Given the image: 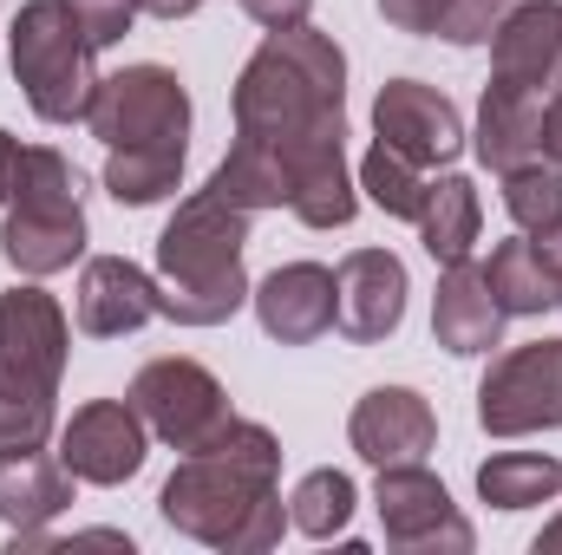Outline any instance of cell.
I'll list each match as a JSON object with an SVG mask.
<instances>
[{
    "label": "cell",
    "mask_w": 562,
    "mask_h": 555,
    "mask_svg": "<svg viewBox=\"0 0 562 555\" xmlns=\"http://www.w3.org/2000/svg\"><path fill=\"white\" fill-rule=\"evenodd\" d=\"M281 444L269 424L256 418H229L203 451H190L164 490H157V517L190 536V543H210V550L229 555H262L281 543Z\"/></svg>",
    "instance_id": "obj_1"
},
{
    "label": "cell",
    "mask_w": 562,
    "mask_h": 555,
    "mask_svg": "<svg viewBox=\"0 0 562 555\" xmlns=\"http://www.w3.org/2000/svg\"><path fill=\"white\" fill-rule=\"evenodd\" d=\"M236 138H256L269 150L347 132V53L314 26H281L256 46V59L236 79Z\"/></svg>",
    "instance_id": "obj_2"
},
{
    "label": "cell",
    "mask_w": 562,
    "mask_h": 555,
    "mask_svg": "<svg viewBox=\"0 0 562 555\" xmlns=\"http://www.w3.org/2000/svg\"><path fill=\"white\" fill-rule=\"evenodd\" d=\"M243 249H249V209H236L210 190L183 196L157 236V314L177 327L236 320L249 301Z\"/></svg>",
    "instance_id": "obj_3"
},
{
    "label": "cell",
    "mask_w": 562,
    "mask_h": 555,
    "mask_svg": "<svg viewBox=\"0 0 562 555\" xmlns=\"http://www.w3.org/2000/svg\"><path fill=\"white\" fill-rule=\"evenodd\" d=\"M92 53L99 46L79 33L66 0H26L7 26V59H13V79L40 125H86L92 86H99Z\"/></svg>",
    "instance_id": "obj_4"
},
{
    "label": "cell",
    "mask_w": 562,
    "mask_h": 555,
    "mask_svg": "<svg viewBox=\"0 0 562 555\" xmlns=\"http://www.w3.org/2000/svg\"><path fill=\"white\" fill-rule=\"evenodd\" d=\"M138 418L150 424V438H164L170 451H203L223 424H229V393H223V380L203 366V360H183V353H170V360H150L138 366V380H132V393H125Z\"/></svg>",
    "instance_id": "obj_5"
},
{
    "label": "cell",
    "mask_w": 562,
    "mask_h": 555,
    "mask_svg": "<svg viewBox=\"0 0 562 555\" xmlns=\"http://www.w3.org/2000/svg\"><path fill=\"white\" fill-rule=\"evenodd\" d=\"M86 132L119 150V144H183L190 138V92L170 66H125L92 86Z\"/></svg>",
    "instance_id": "obj_6"
},
{
    "label": "cell",
    "mask_w": 562,
    "mask_h": 555,
    "mask_svg": "<svg viewBox=\"0 0 562 555\" xmlns=\"http://www.w3.org/2000/svg\"><path fill=\"white\" fill-rule=\"evenodd\" d=\"M477 424L491 438L562 431V340H530L497 353L477 386Z\"/></svg>",
    "instance_id": "obj_7"
},
{
    "label": "cell",
    "mask_w": 562,
    "mask_h": 555,
    "mask_svg": "<svg viewBox=\"0 0 562 555\" xmlns=\"http://www.w3.org/2000/svg\"><path fill=\"white\" fill-rule=\"evenodd\" d=\"M66 353H72V327H66V307L20 281L0 294V386L7 393H40V399H59V380H66Z\"/></svg>",
    "instance_id": "obj_8"
},
{
    "label": "cell",
    "mask_w": 562,
    "mask_h": 555,
    "mask_svg": "<svg viewBox=\"0 0 562 555\" xmlns=\"http://www.w3.org/2000/svg\"><path fill=\"white\" fill-rule=\"evenodd\" d=\"M373 510H380V530H386V550L400 555H464L477 536L471 523L458 517L451 490L425 471V464H386L380 471V490H373Z\"/></svg>",
    "instance_id": "obj_9"
},
{
    "label": "cell",
    "mask_w": 562,
    "mask_h": 555,
    "mask_svg": "<svg viewBox=\"0 0 562 555\" xmlns=\"http://www.w3.org/2000/svg\"><path fill=\"white\" fill-rule=\"evenodd\" d=\"M144 451H150V424L138 418L132 399H92L59 424V464L99 490L132 484L144 471Z\"/></svg>",
    "instance_id": "obj_10"
},
{
    "label": "cell",
    "mask_w": 562,
    "mask_h": 555,
    "mask_svg": "<svg viewBox=\"0 0 562 555\" xmlns=\"http://www.w3.org/2000/svg\"><path fill=\"white\" fill-rule=\"evenodd\" d=\"M373 138L393 144L400 157H413L419 170H438L464 150V118L458 105L425 86V79H386L380 99H373Z\"/></svg>",
    "instance_id": "obj_11"
},
{
    "label": "cell",
    "mask_w": 562,
    "mask_h": 555,
    "mask_svg": "<svg viewBox=\"0 0 562 555\" xmlns=\"http://www.w3.org/2000/svg\"><path fill=\"white\" fill-rule=\"evenodd\" d=\"M406 320V262L393 249H353L334 269V327L353 347L393 340Z\"/></svg>",
    "instance_id": "obj_12"
},
{
    "label": "cell",
    "mask_w": 562,
    "mask_h": 555,
    "mask_svg": "<svg viewBox=\"0 0 562 555\" xmlns=\"http://www.w3.org/2000/svg\"><path fill=\"white\" fill-rule=\"evenodd\" d=\"M288 209L307 229H347L360 209V183L347 177V132H314V138L288 144Z\"/></svg>",
    "instance_id": "obj_13"
},
{
    "label": "cell",
    "mask_w": 562,
    "mask_h": 555,
    "mask_svg": "<svg viewBox=\"0 0 562 555\" xmlns=\"http://www.w3.org/2000/svg\"><path fill=\"white\" fill-rule=\"evenodd\" d=\"M491 79L524 86L537 99L562 92V0H524L491 33Z\"/></svg>",
    "instance_id": "obj_14"
},
{
    "label": "cell",
    "mask_w": 562,
    "mask_h": 555,
    "mask_svg": "<svg viewBox=\"0 0 562 555\" xmlns=\"http://www.w3.org/2000/svg\"><path fill=\"white\" fill-rule=\"evenodd\" d=\"M347 444L373 471H386V464H425V451L438 444V418H431V406L413 386H373L353 406V418H347Z\"/></svg>",
    "instance_id": "obj_15"
},
{
    "label": "cell",
    "mask_w": 562,
    "mask_h": 555,
    "mask_svg": "<svg viewBox=\"0 0 562 555\" xmlns=\"http://www.w3.org/2000/svg\"><path fill=\"white\" fill-rule=\"evenodd\" d=\"M0 256L26 281H46L86 256V209L79 203H7Z\"/></svg>",
    "instance_id": "obj_16"
},
{
    "label": "cell",
    "mask_w": 562,
    "mask_h": 555,
    "mask_svg": "<svg viewBox=\"0 0 562 555\" xmlns=\"http://www.w3.org/2000/svg\"><path fill=\"white\" fill-rule=\"evenodd\" d=\"M79 333L92 340H125L144 320H157V275H144L125 256H92L79 275Z\"/></svg>",
    "instance_id": "obj_17"
},
{
    "label": "cell",
    "mask_w": 562,
    "mask_h": 555,
    "mask_svg": "<svg viewBox=\"0 0 562 555\" xmlns=\"http://www.w3.org/2000/svg\"><path fill=\"white\" fill-rule=\"evenodd\" d=\"M262 333L281 347H307L334 327V269L321 262H281L262 287H249Z\"/></svg>",
    "instance_id": "obj_18"
},
{
    "label": "cell",
    "mask_w": 562,
    "mask_h": 555,
    "mask_svg": "<svg viewBox=\"0 0 562 555\" xmlns=\"http://www.w3.org/2000/svg\"><path fill=\"white\" fill-rule=\"evenodd\" d=\"M431 340H438L445 353H458V360H477V353H491V347L504 340V307H497L484 269L451 262V269L438 275V294H431Z\"/></svg>",
    "instance_id": "obj_19"
},
{
    "label": "cell",
    "mask_w": 562,
    "mask_h": 555,
    "mask_svg": "<svg viewBox=\"0 0 562 555\" xmlns=\"http://www.w3.org/2000/svg\"><path fill=\"white\" fill-rule=\"evenodd\" d=\"M543 105H550V99L491 79V86H484V105H477V138H471L477 163L497 170V177L517 170V163H537V157H543Z\"/></svg>",
    "instance_id": "obj_20"
},
{
    "label": "cell",
    "mask_w": 562,
    "mask_h": 555,
    "mask_svg": "<svg viewBox=\"0 0 562 555\" xmlns=\"http://www.w3.org/2000/svg\"><path fill=\"white\" fill-rule=\"evenodd\" d=\"M72 484H79V477L59 464V451H53V457H46V451L0 457V523H7L13 536L46 530L53 517L72 510Z\"/></svg>",
    "instance_id": "obj_21"
},
{
    "label": "cell",
    "mask_w": 562,
    "mask_h": 555,
    "mask_svg": "<svg viewBox=\"0 0 562 555\" xmlns=\"http://www.w3.org/2000/svg\"><path fill=\"white\" fill-rule=\"evenodd\" d=\"M413 229H419L425 256L438 262V269H451V262H471V242H477V229H484V203H477V183L471 177H431L425 183V203L419 216H413Z\"/></svg>",
    "instance_id": "obj_22"
},
{
    "label": "cell",
    "mask_w": 562,
    "mask_h": 555,
    "mask_svg": "<svg viewBox=\"0 0 562 555\" xmlns=\"http://www.w3.org/2000/svg\"><path fill=\"white\" fill-rule=\"evenodd\" d=\"M7 203H79V170L53 144H20L0 132V209Z\"/></svg>",
    "instance_id": "obj_23"
},
{
    "label": "cell",
    "mask_w": 562,
    "mask_h": 555,
    "mask_svg": "<svg viewBox=\"0 0 562 555\" xmlns=\"http://www.w3.org/2000/svg\"><path fill=\"white\" fill-rule=\"evenodd\" d=\"M210 196H223V203H236V209H288V163H281V150L256 138H236L229 144V157L210 170V183H203Z\"/></svg>",
    "instance_id": "obj_24"
},
{
    "label": "cell",
    "mask_w": 562,
    "mask_h": 555,
    "mask_svg": "<svg viewBox=\"0 0 562 555\" xmlns=\"http://www.w3.org/2000/svg\"><path fill=\"white\" fill-rule=\"evenodd\" d=\"M477 497L491 510H537L562 497V464L550 451H497L477 464Z\"/></svg>",
    "instance_id": "obj_25"
},
{
    "label": "cell",
    "mask_w": 562,
    "mask_h": 555,
    "mask_svg": "<svg viewBox=\"0 0 562 555\" xmlns=\"http://www.w3.org/2000/svg\"><path fill=\"white\" fill-rule=\"evenodd\" d=\"M183 183V144H119L105 150V190L125 209H150Z\"/></svg>",
    "instance_id": "obj_26"
},
{
    "label": "cell",
    "mask_w": 562,
    "mask_h": 555,
    "mask_svg": "<svg viewBox=\"0 0 562 555\" xmlns=\"http://www.w3.org/2000/svg\"><path fill=\"white\" fill-rule=\"evenodd\" d=\"M484 281H491V294H497L504 320H510V314H543V307H557V301H562L557 275L543 269V256H537V242H530V236L497 242V249H491V262H484Z\"/></svg>",
    "instance_id": "obj_27"
},
{
    "label": "cell",
    "mask_w": 562,
    "mask_h": 555,
    "mask_svg": "<svg viewBox=\"0 0 562 555\" xmlns=\"http://www.w3.org/2000/svg\"><path fill=\"white\" fill-rule=\"evenodd\" d=\"M353 503L360 497H353V477L347 471H307L294 484V497H288V523L301 536H314V543H334V536H347Z\"/></svg>",
    "instance_id": "obj_28"
},
{
    "label": "cell",
    "mask_w": 562,
    "mask_h": 555,
    "mask_svg": "<svg viewBox=\"0 0 562 555\" xmlns=\"http://www.w3.org/2000/svg\"><path fill=\"white\" fill-rule=\"evenodd\" d=\"M425 177L413 157H400L393 144H380L373 138V150L360 157V190H367V203L373 209H386V216H400V223H413L419 216V203H425Z\"/></svg>",
    "instance_id": "obj_29"
},
{
    "label": "cell",
    "mask_w": 562,
    "mask_h": 555,
    "mask_svg": "<svg viewBox=\"0 0 562 555\" xmlns=\"http://www.w3.org/2000/svg\"><path fill=\"white\" fill-rule=\"evenodd\" d=\"M504 209H510V223H517L524 236L557 229L562 223V170L550 163V157L504 170Z\"/></svg>",
    "instance_id": "obj_30"
},
{
    "label": "cell",
    "mask_w": 562,
    "mask_h": 555,
    "mask_svg": "<svg viewBox=\"0 0 562 555\" xmlns=\"http://www.w3.org/2000/svg\"><path fill=\"white\" fill-rule=\"evenodd\" d=\"M46 438H53V399H40V393H7V386H0V457L46 451Z\"/></svg>",
    "instance_id": "obj_31"
},
{
    "label": "cell",
    "mask_w": 562,
    "mask_h": 555,
    "mask_svg": "<svg viewBox=\"0 0 562 555\" xmlns=\"http://www.w3.org/2000/svg\"><path fill=\"white\" fill-rule=\"evenodd\" d=\"M510 7L517 0H451L445 20H438V39H451V46H491V33L504 26Z\"/></svg>",
    "instance_id": "obj_32"
},
{
    "label": "cell",
    "mask_w": 562,
    "mask_h": 555,
    "mask_svg": "<svg viewBox=\"0 0 562 555\" xmlns=\"http://www.w3.org/2000/svg\"><path fill=\"white\" fill-rule=\"evenodd\" d=\"M66 13L79 20V33L92 46H119L132 33V20H138V0H66Z\"/></svg>",
    "instance_id": "obj_33"
},
{
    "label": "cell",
    "mask_w": 562,
    "mask_h": 555,
    "mask_svg": "<svg viewBox=\"0 0 562 555\" xmlns=\"http://www.w3.org/2000/svg\"><path fill=\"white\" fill-rule=\"evenodd\" d=\"M445 7H451V0H380V20L400 26V33H438Z\"/></svg>",
    "instance_id": "obj_34"
},
{
    "label": "cell",
    "mask_w": 562,
    "mask_h": 555,
    "mask_svg": "<svg viewBox=\"0 0 562 555\" xmlns=\"http://www.w3.org/2000/svg\"><path fill=\"white\" fill-rule=\"evenodd\" d=\"M243 13H249L256 26H269V33H281V26H307L314 0H243Z\"/></svg>",
    "instance_id": "obj_35"
},
{
    "label": "cell",
    "mask_w": 562,
    "mask_h": 555,
    "mask_svg": "<svg viewBox=\"0 0 562 555\" xmlns=\"http://www.w3.org/2000/svg\"><path fill=\"white\" fill-rule=\"evenodd\" d=\"M543 157H550V163L562 170V92L550 99V105H543Z\"/></svg>",
    "instance_id": "obj_36"
},
{
    "label": "cell",
    "mask_w": 562,
    "mask_h": 555,
    "mask_svg": "<svg viewBox=\"0 0 562 555\" xmlns=\"http://www.w3.org/2000/svg\"><path fill=\"white\" fill-rule=\"evenodd\" d=\"M530 242H537L543 269H550V275H557V287H562V223H557V229H543V236H530Z\"/></svg>",
    "instance_id": "obj_37"
},
{
    "label": "cell",
    "mask_w": 562,
    "mask_h": 555,
    "mask_svg": "<svg viewBox=\"0 0 562 555\" xmlns=\"http://www.w3.org/2000/svg\"><path fill=\"white\" fill-rule=\"evenodd\" d=\"M203 0H138V13H150V20H190Z\"/></svg>",
    "instance_id": "obj_38"
},
{
    "label": "cell",
    "mask_w": 562,
    "mask_h": 555,
    "mask_svg": "<svg viewBox=\"0 0 562 555\" xmlns=\"http://www.w3.org/2000/svg\"><path fill=\"white\" fill-rule=\"evenodd\" d=\"M537 555H562V517H557V523H543V536H537Z\"/></svg>",
    "instance_id": "obj_39"
}]
</instances>
